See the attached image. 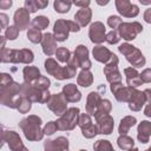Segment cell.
Listing matches in <instances>:
<instances>
[{
    "mask_svg": "<svg viewBox=\"0 0 151 151\" xmlns=\"http://www.w3.org/2000/svg\"><path fill=\"white\" fill-rule=\"evenodd\" d=\"M57 54H58V58L61 60V61H66L67 59H68V51L67 50H65V48H60V50H58V52H57Z\"/></svg>",
    "mask_w": 151,
    "mask_h": 151,
    "instance_id": "21",
    "label": "cell"
},
{
    "mask_svg": "<svg viewBox=\"0 0 151 151\" xmlns=\"http://www.w3.org/2000/svg\"><path fill=\"white\" fill-rule=\"evenodd\" d=\"M42 46H44V51L45 53H47L48 55H51L54 51V40H53V37L52 34H45L44 35V42H42Z\"/></svg>",
    "mask_w": 151,
    "mask_h": 151,
    "instance_id": "9",
    "label": "cell"
},
{
    "mask_svg": "<svg viewBox=\"0 0 151 151\" xmlns=\"http://www.w3.org/2000/svg\"><path fill=\"white\" fill-rule=\"evenodd\" d=\"M130 151H137V150H130Z\"/></svg>",
    "mask_w": 151,
    "mask_h": 151,
    "instance_id": "31",
    "label": "cell"
},
{
    "mask_svg": "<svg viewBox=\"0 0 151 151\" xmlns=\"http://www.w3.org/2000/svg\"><path fill=\"white\" fill-rule=\"evenodd\" d=\"M109 25L111 26V27H113V28H116L117 26H120L122 25V19L119 18V17H114V15H112V17H110L109 18Z\"/></svg>",
    "mask_w": 151,
    "mask_h": 151,
    "instance_id": "20",
    "label": "cell"
},
{
    "mask_svg": "<svg viewBox=\"0 0 151 151\" xmlns=\"http://www.w3.org/2000/svg\"><path fill=\"white\" fill-rule=\"evenodd\" d=\"M12 6V1L11 0H2L0 1V8L1 9H7Z\"/></svg>",
    "mask_w": 151,
    "mask_h": 151,
    "instance_id": "24",
    "label": "cell"
},
{
    "mask_svg": "<svg viewBox=\"0 0 151 151\" xmlns=\"http://www.w3.org/2000/svg\"><path fill=\"white\" fill-rule=\"evenodd\" d=\"M118 144L120 147L123 149H127V147H131L133 145V140L129 137H123V138H119L118 139Z\"/></svg>",
    "mask_w": 151,
    "mask_h": 151,
    "instance_id": "18",
    "label": "cell"
},
{
    "mask_svg": "<svg viewBox=\"0 0 151 151\" xmlns=\"http://www.w3.org/2000/svg\"><path fill=\"white\" fill-rule=\"evenodd\" d=\"M27 35H28V39H29L31 41H33V42H38V41H40V39H41L40 31L37 29V28H32V29H29Z\"/></svg>",
    "mask_w": 151,
    "mask_h": 151,
    "instance_id": "17",
    "label": "cell"
},
{
    "mask_svg": "<svg viewBox=\"0 0 151 151\" xmlns=\"http://www.w3.org/2000/svg\"><path fill=\"white\" fill-rule=\"evenodd\" d=\"M93 54H94V57H96L99 61H106V60H107V58L111 55V54H110V52H109L106 48L101 47V46L96 47V48L93 50Z\"/></svg>",
    "mask_w": 151,
    "mask_h": 151,
    "instance_id": "12",
    "label": "cell"
},
{
    "mask_svg": "<svg viewBox=\"0 0 151 151\" xmlns=\"http://www.w3.org/2000/svg\"><path fill=\"white\" fill-rule=\"evenodd\" d=\"M47 5H48V1H39V0L38 1H31V0L25 1V8L29 13H33L40 8H45Z\"/></svg>",
    "mask_w": 151,
    "mask_h": 151,
    "instance_id": "8",
    "label": "cell"
},
{
    "mask_svg": "<svg viewBox=\"0 0 151 151\" xmlns=\"http://www.w3.org/2000/svg\"><path fill=\"white\" fill-rule=\"evenodd\" d=\"M0 18H1V27H5V25L7 22V17L5 14H0Z\"/></svg>",
    "mask_w": 151,
    "mask_h": 151,
    "instance_id": "28",
    "label": "cell"
},
{
    "mask_svg": "<svg viewBox=\"0 0 151 151\" xmlns=\"http://www.w3.org/2000/svg\"><path fill=\"white\" fill-rule=\"evenodd\" d=\"M74 19L79 22L80 26H85L90 22V19H91V9L88 7H85V8H81L77 12V14L74 15Z\"/></svg>",
    "mask_w": 151,
    "mask_h": 151,
    "instance_id": "6",
    "label": "cell"
},
{
    "mask_svg": "<svg viewBox=\"0 0 151 151\" xmlns=\"http://www.w3.org/2000/svg\"><path fill=\"white\" fill-rule=\"evenodd\" d=\"M104 34H105V27L101 22H94L91 25L90 37L93 42H101L105 38Z\"/></svg>",
    "mask_w": 151,
    "mask_h": 151,
    "instance_id": "4",
    "label": "cell"
},
{
    "mask_svg": "<svg viewBox=\"0 0 151 151\" xmlns=\"http://www.w3.org/2000/svg\"><path fill=\"white\" fill-rule=\"evenodd\" d=\"M138 131H139V134H138L139 140H142L143 143H146L147 142V138H149V134L151 132V124L147 123V122H143L139 125Z\"/></svg>",
    "mask_w": 151,
    "mask_h": 151,
    "instance_id": "7",
    "label": "cell"
},
{
    "mask_svg": "<svg viewBox=\"0 0 151 151\" xmlns=\"http://www.w3.org/2000/svg\"><path fill=\"white\" fill-rule=\"evenodd\" d=\"M125 73L127 74V83L131 85V86H138L140 84L142 80L138 79V74L132 68H126L125 70Z\"/></svg>",
    "mask_w": 151,
    "mask_h": 151,
    "instance_id": "11",
    "label": "cell"
},
{
    "mask_svg": "<svg viewBox=\"0 0 151 151\" xmlns=\"http://www.w3.org/2000/svg\"><path fill=\"white\" fill-rule=\"evenodd\" d=\"M143 29L142 25L138 24V22H124L119 26V32H120V35L126 39V40H131V39H134L136 34L139 33L140 31Z\"/></svg>",
    "mask_w": 151,
    "mask_h": 151,
    "instance_id": "2",
    "label": "cell"
},
{
    "mask_svg": "<svg viewBox=\"0 0 151 151\" xmlns=\"http://www.w3.org/2000/svg\"><path fill=\"white\" fill-rule=\"evenodd\" d=\"M142 80L144 81H150L151 80V70H145L142 74Z\"/></svg>",
    "mask_w": 151,
    "mask_h": 151,
    "instance_id": "23",
    "label": "cell"
},
{
    "mask_svg": "<svg viewBox=\"0 0 151 151\" xmlns=\"http://www.w3.org/2000/svg\"><path fill=\"white\" fill-rule=\"evenodd\" d=\"M118 40H119V38H118V35H117L116 32H110V33L107 34V41H109L110 44H114V42H117Z\"/></svg>",
    "mask_w": 151,
    "mask_h": 151,
    "instance_id": "22",
    "label": "cell"
},
{
    "mask_svg": "<svg viewBox=\"0 0 151 151\" xmlns=\"http://www.w3.org/2000/svg\"><path fill=\"white\" fill-rule=\"evenodd\" d=\"M68 31H79V26L73 21L58 20L54 25V33L57 40H65L67 38Z\"/></svg>",
    "mask_w": 151,
    "mask_h": 151,
    "instance_id": "1",
    "label": "cell"
},
{
    "mask_svg": "<svg viewBox=\"0 0 151 151\" xmlns=\"http://www.w3.org/2000/svg\"><path fill=\"white\" fill-rule=\"evenodd\" d=\"M145 114H147V116L151 117V105H149V106L146 107V110H145Z\"/></svg>",
    "mask_w": 151,
    "mask_h": 151,
    "instance_id": "29",
    "label": "cell"
},
{
    "mask_svg": "<svg viewBox=\"0 0 151 151\" xmlns=\"http://www.w3.org/2000/svg\"><path fill=\"white\" fill-rule=\"evenodd\" d=\"M139 1H140L143 5H147V4H151V1H143V0H139Z\"/></svg>",
    "mask_w": 151,
    "mask_h": 151,
    "instance_id": "30",
    "label": "cell"
},
{
    "mask_svg": "<svg viewBox=\"0 0 151 151\" xmlns=\"http://www.w3.org/2000/svg\"><path fill=\"white\" fill-rule=\"evenodd\" d=\"M64 91L65 92H70L71 94L70 96H67V99L68 100H71V101H74V100H78V99H80V94H79V92L77 91V88L74 87V85H68V86H66L65 88H64Z\"/></svg>",
    "mask_w": 151,
    "mask_h": 151,
    "instance_id": "14",
    "label": "cell"
},
{
    "mask_svg": "<svg viewBox=\"0 0 151 151\" xmlns=\"http://www.w3.org/2000/svg\"><path fill=\"white\" fill-rule=\"evenodd\" d=\"M134 122H136V119L134 118H131V117H126L124 120H122V125L119 127L120 133H125L129 130V127L134 124Z\"/></svg>",
    "mask_w": 151,
    "mask_h": 151,
    "instance_id": "16",
    "label": "cell"
},
{
    "mask_svg": "<svg viewBox=\"0 0 151 151\" xmlns=\"http://www.w3.org/2000/svg\"><path fill=\"white\" fill-rule=\"evenodd\" d=\"M116 7L118 9V12L120 14H123L124 17H136L138 14V7L136 5H133L132 2L127 1V0H117L116 1Z\"/></svg>",
    "mask_w": 151,
    "mask_h": 151,
    "instance_id": "3",
    "label": "cell"
},
{
    "mask_svg": "<svg viewBox=\"0 0 151 151\" xmlns=\"http://www.w3.org/2000/svg\"><path fill=\"white\" fill-rule=\"evenodd\" d=\"M144 19L146 22H151V8L146 9L145 13H144Z\"/></svg>",
    "mask_w": 151,
    "mask_h": 151,
    "instance_id": "27",
    "label": "cell"
},
{
    "mask_svg": "<svg viewBox=\"0 0 151 151\" xmlns=\"http://www.w3.org/2000/svg\"><path fill=\"white\" fill-rule=\"evenodd\" d=\"M32 25L37 29H44V28H46L48 26V19L46 17H37L32 21Z\"/></svg>",
    "mask_w": 151,
    "mask_h": 151,
    "instance_id": "13",
    "label": "cell"
},
{
    "mask_svg": "<svg viewBox=\"0 0 151 151\" xmlns=\"http://www.w3.org/2000/svg\"><path fill=\"white\" fill-rule=\"evenodd\" d=\"M29 12L26 8H19L15 14H14V22L18 26L19 29H24L26 28V26L28 25V19H29Z\"/></svg>",
    "mask_w": 151,
    "mask_h": 151,
    "instance_id": "5",
    "label": "cell"
},
{
    "mask_svg": "<svg viewBox=\"0 0 151 151\" xmlns=\"http://www.w3.org/2000/svg\"><path fill=\"white\" fill-rule=\"evenodd\" d=\"M18 33H19V28H17L14 26H9L7 28V31H6V37L8 39H15L17 35H18Z\"/></svg>",
    "mask_w": 151,
    "mask_h": 151,
    "instance_id": "19",
    "label": "cell"
},
{
    "mask_svg": "<svg viewBox=\"0 0 151 151\" xmlns=\"http://www.w3.org/2000/svg\"><path fill=\"white\" fill-rule=\"evenodd\" d=\"M54 129H55V127H54V124L51 122V123H50V124H48V125L45 127V131H46V133H48V134H52V133L54 132Z\"/></svg>",
    "mask_w": 151,
    "mask_h": 151,
    "instance_id": "25",
    "label": "cell"
},
{
    "mask_svg": "<svg viewBox=\"0 0 151 151\" xmlns=\"http://www.w3.org/2000/svg\"><path fill=\"white\" fill-rule=\"evenodd\" d=\"M72 4H73V2H71V1L57 0V1H54L53 5H54V9H55L57 12H59V13H66V12L70 11Z\"/></svg>",
    "mask_w": 151,
    "mask_h": 151,
    "instance_id": "10",
    "label": "cell"
},
{
    "mask_svg": "<svg viewBox=\"0 0 151 151\" xmlns=\"http://www.w3.org/2000/svg\"><path fill=\"white\" fill-rule=\"evenodd\" d=\"M92 81V77H91V73L87 72V71H83L78 78V83L81 84V86H88Z\"/></svg>",
    "mask_w": 151,
    "mask_h": 151,
    "instance_id": "15",
    "label": "cell"
},
{
    "mask_svg": "<svg viewBox=\"0 0 151 151\" xmlns=\"http://www.w3.org/2000/svg\"><path fill=\"white\" fill-rule=\"evenodd\" d=\"M73 4L76 6H81V8H85V7H87L90 5V1L88 0H86V1H74Z\"/></svg>",
    "mask_w": 151,
    "mask_h": 151,
    "instance_id": "26",
    "label": "cell"
}]
</instances>
